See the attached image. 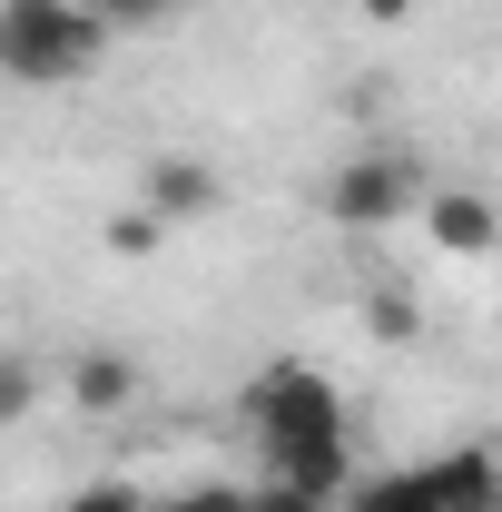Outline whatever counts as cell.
Instances as JSON below:
<instances>
[{
	"label": "cell",
	"mask_w": 502,
	"mask_h": 512,
	"mask_svg": "<svg viewBox=\"0 0 502 512\" xmlns=\"http://www.w3.org/2000/svg\"><path fill=\"white\" fill-rule=\"evenodd\" d=\"M109 20L89 0H60V10H0V69L30 79V89H60V79H89L109 60Z\"/></svg>",
	"instance_id": "6da1fadb"
},
{
	"label": "cell",
	"mask_w": 502,
	"mask_h": 512,
	"mask_svg": "<svg viewBox=\"0 0 502 512\" xmlns=\"http://www.w3.org/2000/svg\"><path fill=\"white\" fill-rule=\"evenodd\" d=\"M315 197H325V217H335L345 237H384L394 217H414L434 188H424V168H414L404 148H375V158H345Z\"/></svg>",
	"instance_id": "7a4b0ae2"
},
{
	"label": "cell",
	"mask_w": 502,
	"mask_h": 512,
	"mask_svg": "<svg viewBox=\"0 0 502 512\" xmlns=\"http://www.w3.org/2000/svg\"><path fill=\"white\" fill-rule=\"evenodd\" d=\"M256 434H266V463L296 444H325V434H345V414H335V384L315 375V365H276V375H256L247 394Z\"/></svg>",
	"instance_id": "3957f363"
},
{
	"label": "cell",
	"mask_w": 502,
	"mask_h": 512,
	"mask_svg": "<svg viewBox=\"0 0 502 512\" xmlns=\"http://www.w3.org/2000/svg\"><path fill=\"white\" fill-rule=\"evenodd\" d=\"M138 207H158L168 227H197V217H217V207H227V178H217L207 158H188V148H168V158H148V168H138Z\"/></svg>",
	"instance_id": "277c9868"
},
{
	"label": "cell",
	"mask_w": 502,
	"mask_h": 512,
	"mask_svg": "<svg viewBox=\"0 0 502 512\" xmlns=\"http://www.w3.org/2000/svg\"><path fill=\"white\" fill-rule=\"evenodd\" d=\"M424 237H434L443 256H493L502 247V207L483 188H434L424 197Z\"/></svg>",
	"instance_id": "5b68a950"
},
{
	"label": "cell",
	"mask_w": 502,
	"mask_h": 512,
	"mask_svg": "<svg viewBox=\"0 0 502 512\" xmlns=\"http://www.w3.org/2000/svg\"><path fill=\"white\" fill-rule=\"evenodd\" d=\"M424 483H434V512H502V453L463 444L443 463H424Z\"/></svg>",
	"instance_id": "8992f818"
},
{
	"label": "cell",
	"mask_w": 502,
	"mask_h": 512,
	"mask_svg": "<svg viewBox=\"0 0 502 512\" xmlns=\"http://www.w3.org/2000/svg\"><path fill=\"white\" fill-rule=\"evenodd\" d=\"M69 404L79 414H128L138 404V365H128L119 345H79L69 355Z\"/></svg>",
	"instance_id": "52a82bcc"
},
{
	"label": "cell",
	"mask_w": 502,
	"mask_h": 512,
	"mask_svg": "<svg viewBox=\"0 0 502 512\" xmlns=\"http://www.w3.org/2000/svg\"><path fill=\"white\" fill-rule=\"evenodd\" d=\"M345 512H434V483H424V463H404V473H365Z\"/></svg>",
	"instance_id": "ba28073f"
},
{
	"label": "cell",
	"mask_w": 502,
	"mask_h": 512,
	"mask_svg": "<svg viewBox=\"0 0 502 512\" xmlns=\"http://www.w3.org/2000/svg\"><path fill=\"white\" fill-rule=\"evenodd\" d=\"M158 512H256V493H247V483H217V473H207V483H188V493H168Z\"/></svg>",
	"instance_id": "9c48e42d"
},
{
	"label": "cell",
	"mask_w": 502,
	"mask_h": 512,
	"mask_svg": "<svg viewBox=\"0 0 502 512\" xmlns=\"http://www.w3.org/2000/svg\"><path fill=\"white\" fill-rule=\"evenodd\" d=\"M158 237H168V217H158V207H128V217H109V256H158Z\"/></svg>",
	"instance_id": "30bf717a"
},
{
	"label": "cell",
	"mask_w": 502,
	"mask_h": 512,
	"mask_svg": "<svg viewBox=\"0 0 502 512\" xmlns=\"http://www.w3.org/2000/svg\"><path fill=\"white\" fill-rule=\"evenodd\" d=\"M89 10H99L109 30H168V20H178L188 0H89Z\"/></svg>",
	"instance_id": "8fae6325"
},
{
	"label": "cell",
	"mask_w": 502,
	"mask_h": 512,
	"mask_svg": "<svg viewBox=\"0 0 502 512\" xmlns=\"http://www.w3.org/2000/svg\"><path fill=\"white\" fill-rule=\"evenodd\" d=\"M365 316H375V335H394V345L424 335V306H414V296H365Z\"/></svg>",
	"instance_id": "7c38bea8"
},
{
	"label": "cell",
	"mask_w": 502,
	"mask_h": 512,
	"mask_svg": "<svg viewBox=\"0 0 502 512\" xmlns=\"http://www.w3.org/2000/svg\"><path fill=\"white\" fill-rule=\"evenodd\" d=\"M30 404H40V375H30V355H10L0 365V424H20Z\"/></svg>",
	"instance_id": "4fadbf2b"
},
{
	"label": "cell",
	"mask_w": 502,
	"mask_h": 512,
	"mask_svg": "<svg viewBox=\"0 0 502 512\" xmlns=\"http://www.w3.org/2000/svg\"><path fill=\"white\" fill-rule=\"evenodd\" d=\"M256 512H335V503L306 493V483H276V473H266V483H256Z\"/></svg>",
	"instance_id": "5bb4252c"
},
{
	"label": "cell",
	"mask_w": 502,
	"mask_h": 512,
	"mask_svg": "<svg viewBox=\"0 0 502 512\" xmlns=\"http://www.w3.org/2000/svg\"><path fill=\"white\" fill-rule=\"evenodd\" d=\"M69 512H148V503H138V483H89V493H69Z\"/></svg>",
	"instance_id": "9a60e30c"
},
{
	"label": "cell",
	"mask_w": 502,
	"mask_h": 512,
	"mask_svg": "<svg viewBox=\"0 0 502 512\" xmlns=\"http://www.w3.org/2000/svg\"><path fill=\"white\" fill-rule=\"evenodd\" d=\"M355 10H365L375 30H404V20H414V0H355Z\"/></svg>",
	"instance_id": "2e32d148"
},
{
	"label": "cell",
	"mask_w": 502,
	"mask_h": 512,
	"mask_svg": "<svg viewBox=\"0 0 502 512\" xmlns=\"http://www.w3.org/2000/svg\"><path fill=\"white\" fill-rule=\"evenodd\" d=\"M0 10H60V0H0Z\"/></svg>",
	"instance_id": "e0dca14e"
}]
</instances>
